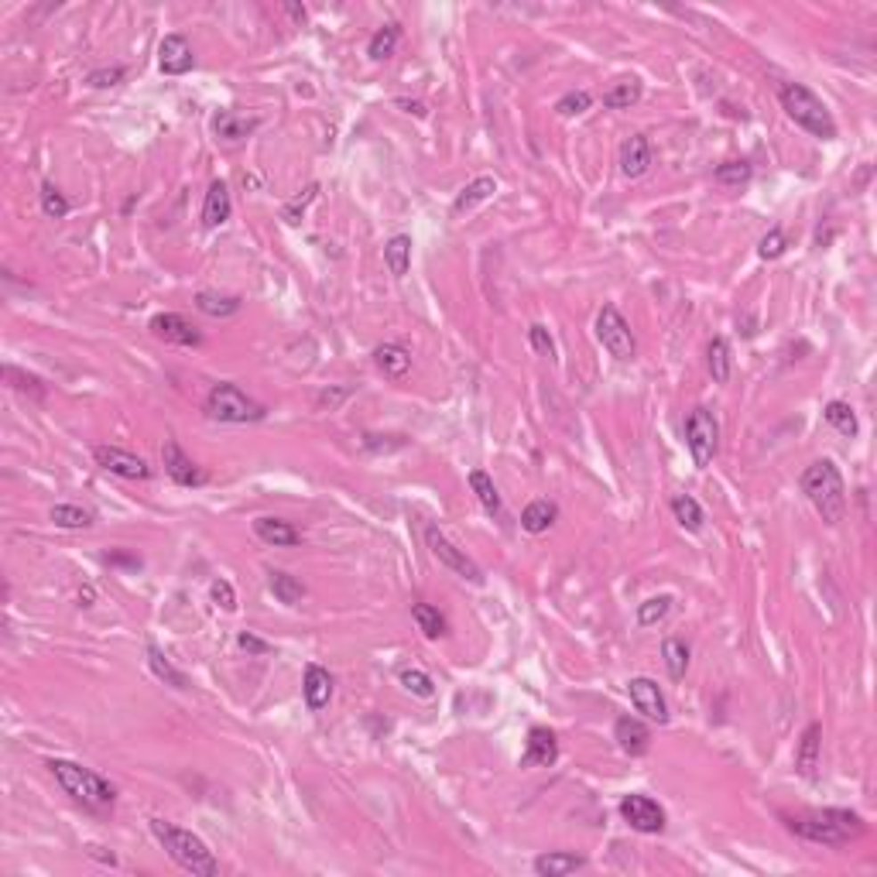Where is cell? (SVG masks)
I'll list each match as a JSON object with an SVG mask.
<instances>
[{"mask_svg":"<svg viewBox=\"0 0 877 877\" xmlns=\"http://www.w3.org/2000/svg\"><path fill=\"white\" fill-rule=\"evenodd\" d=\"M209 596H213V603H217L219 611H226V614H234V611H237V593H234V586H230L226 579H213Z\"/></svg>","mask_w":877,"mask_h":877,"instance_id":"obj_49","label":"cell"},{"mask_svg":"<svg viewBox=\"0 0 877 877\" xmlns=\"http://www.w3.org/2000/svg\"><path fill=\"white\" fill-rule=\"evenodd\" d=\"M48 771H52V778L62 785V791L72 795L76 802H83L86 809L100 812V809H110V806L117 802V789L110 785L100 771H93V767L66 761V758H52V761H48Z\"/></svg>","mask_w":877,"mask_h":877,"instance_id":"obj_4","label":"cell"},{"mask_svg":"<svg viewBox=\"0 0 877 877\" xmlns=\"http://www.w3.org/2000/svg\"><path fill=\"white\" fill-rule=\"evenodd\" d=\"M789 830L809 843H823V847H847L857 836H864V819L850 809H812L802 816H791Z\"/></svg>","mask_w":877,"mask_h":877,"instance_id":"obj_2","label":"cell"},{"mask_svg":"<svg viewBox=\"0 0 877 877\" xmlns=\"http://www.w3.org/2000/svg\"><path fill=\"white\" fill-rule=\"evenodd\" d=\"M620 816H624V823H627L631 830H637V833H652V836L661 833L665 823H668L665 809L658 806L652 795H641V791L620 799Z\"/></svg>","mask_w":877,"mask_h":877,"instance_id":"obj_10","label":"cell"},{"mask_svg":"<svg viewBox=\"0 0 877 877\" xmlns=\"http://www.w3.org/2000/svg\"><path fill=\"white\" fill-rule=\"evenodd\" d=\"M152 336L165 340V343H176V347H199L202 343V332H199L189 319H182L178 312H158L152 323Z\"/></svg>","mask_w":877,"mask_h":877,"instance_id":"obj_13","label":"cell"},{"mask_svg":"<svg viewBox=\"0 0 877 877\" xmlns=\"http://www.w3.org/2000/svg\"><path fill=\"white\" fill-rule=\"evenodd\" d=\"M4 384H11L14 391H21L28 395L31 401H45L48 398V388H45L42 377H35V373H24L21 367H14V364H4Z\"/></svg>","mask_w":877,"mask_h":877,"instance_id":"obj_28","label":"cell"},{"mask_svg":"<svg viewBox=\"0 0 877 877\" xmlns=\"http://www.w3.org/2000/svg\"><path fill=\"white\" fill-rule=\"evenodd\" d=\"M398 682H401L412 696H418V700H432V696H436V682H432L429 672H422V668H401V672H398Z\"/></svg>","mask_w":877,"mask_h":877,"instance_id":"obj_43","label":"cell"},{"mask_svg":"<svg viewBox=\"0 0 877 877\" xmlns=\"http://www.w3.org/2000/svg\"><path fill=\"white\" fill-rule=\"evenodd\" d=\"M316 196H319V185H308V189H306V196L291 199V202H288L285 209H282V217H285L288 223H299V213H306V209H308V202H312V199H316Z\"/></svg>","mask_w":877,"mask_h":877,"instance_id":"obj_51","label":"cell"},{"mask_svg":"<svg viewBox=\"0 0 877 877\" xmlns=\"http://www.w3.org/2000/svg\"><path fill=\"white\" fill-rule=\"evenodd\" d=\"M302 696L312 713L326 709L332 700V676H329L323 665H306V676H302Z\"/></svg>","mask_w":877,"mask_h":877,"instance_id":"obj_20","label":"cell"},{"mask_svg":"<svg viewBox=\"0 0 877 877\" xmlns=\"http://www.w3.org/2000/svg\"><path fill=\"white\" fill-rule=\"evenodd\" d=\"M258 127H261V117L241 113V110H219L213 117V134L226 144H241L243 137H250Z\"/></svg>","mask_w":877,"mask_h":877,"instance_id":"obj_17","label":"cell"},{"mask_svg":"<svg viewBox=\"0 0 877 877\" xmlns=\"http://www.w3.org/2000/svg\"><path fill=\"white\" fill-rule=\"evenodd\" d=\"M497 193V178L494 176H480V178H473L470 185H463V193L456 199H453V213L456 217H463V213H470V209H477L480 202H487V199L494 196Z\"/></svg>","mask_w":877,"mask_h":877,"instance_id":"obj_26","label":"cell"},{"mask_svg":"<svg viewBox=\"0 0 877 877\" xmlns=\"http://www.w3.org/2000/svg\"><path fill=\"white\" fill-rule=\"evenodd\" d=\"M531 867H535V874L538 877H570L586 867V857L570 854V850H548V854L535 857Z\"/></svg>","mask_w":877,"mask_h":877,"instance_id":"obj_21","label":"cell"},{"mask_svg":"<svg viewBox=\"0 0 877 877\" xmlns=\"http://www.w3.org/2000/svg\"><path fill=\"white\" fill-rule=\"evenodd\" d=\"M161 463H165V473H168L178 487H199V483H206V473L182 453V446H178L176 438H165V446H161Z\"/></svg>","mask_w":877,"mask_h":877,"instance_id":"obj_15","label":"cell"},{"mask_svg":"<svg viewBox=\"0 0 877 877\" xmlns=\"http://www.w3.org/2000/svg\"><path fill=\"white\" fill-rule=\"evenodd\" d=\"M750 176H754V168L747 161H724L717 168V182L720 185H744V182H750Z\"/></svg>","mask_w":877,"mask_h":877,"instance_id":"obj_47","label":"cell"},{"mask_svg":"<svg viewBox=\"0 0 877 877\" xmlns=\"http://www.w3.org/2000/svg\"><path fill=\"white\" fill-rule=\"evenodd\" d=\"M110 566H127V570H141V555H131V552H107Z\"/></svg>","mask_w":877,"mask_h":877,"instance_id":"obj_53","label":"cell"},{"mask_svg":"<svg viewBox=\"0 0 877 877\" xmlns=\"http://www.w3.org/2000/svg\"><path fill=\"white\" fill-rule=\"evenodd\" d=\"M42 209H45V217L48 219H66L69 217V209H72V202H69L52 182H45L42 185Z\"/></svg>","mask_w":877,"mask_h":877,"instance_id":"obj_45","label":"cell"},{"mask_svg":"<svg viewBox=\"0 0 877 877\" xmlns=\"http://www.w3.org/2000/svg\"><path fill=\"white\" fill-rule=\"evenodd\" d=\"M398 42H401V28L395 21L384 24V28H377L371 35V42H367V55H371L373 62H384V59H391L395 55Z\"/></svg>","mask_w":877,"mask_h":877,"instance_id":"obj_34","label":"cell"},{"mask_svg":"<svg viewBox=\"0 0 877 877\" xmlns=\"http://www.w3.org/2000/svg\"><path fill=\"white\" fill-rule=\"evenodd\" d=\"M148 826H152L154 840L165 847V854L172 857L185 874H193V877H217L219 874V860L213 857V850L206 847L202 836H196L193 830H182V826L168 823V819H158V816H154Z\"/></svg>","mask_w":877,"mask_h":877,"instance_id":"obj_1","label":"cell"},{"mask_svg":"<svg viewBox=\"0 0 877 877\" xmlns=\"http://www.w3.org/2000/svg\"><path fill=\"white\" fill-rule=\"evenodd\" d=\"M196 66V55H193V45L185 35H165L158 45V69L165 76H185Z\"/></svg>","mask_w":877,"mask_h":877,"instance_id":"obj_14","label":"cell"},{"mask_svg":"<svg viewBox=\"0 0 877 877\" xmlns=\"http://www.w3.org/2000/svg\"><path fill=\"white\" fill-rule=\"evenodd\" d=\"M641 100V83L635 76L631 79H617L614 86L603 93V107L607 110H631Z\"/></svg>","mask_w":877,"mask_h":877,"instance_id":"obj_36","label":"cell"},{"mask_svg":"<svg viewBox=\"0 0 877 877\" xmlns=\"http://www.w3.org/2000/svg\"><path fill=\"white\" fill-rule=\"evenodd\" d=\"M425 545H429V552L436 555V559L442 562V566H446V570H453L456 576L470 579V583H477V586L483 583V570H480V566H477V562H473V559H470V555H466L463 548L453 545V542H449V538H446V535H442L438 528H432V525L425 528Z\"/></svg>","mask_w":877,"mask_h":877,"instance_id":"obj_9","label":"cell"},{"mask_svg":"<svg viewBox=\"0 0 877 877\" xmlns=\"http://www.w3.org/2000/svg\"><path fill=\"white\" fill-rule=\"evenodd\" d=\"M590 107H593V96L586 89H572V93H566V96L555 103L559 117H579V113H586Z\"/></svg>","mask_w":877,"mask_h":877,"instance_id":"obj_46","label":"cell"},{"mask_svg":"<svg viewBox=\"0 0 877 877\" xmlns=\"http://www.w3.org/2000/svg\"><path fill=\"white\" fill-rule=\"evenodd\" d=\"M778 100H782V110H785L806 134L819 137V141H833L836 137L833 113H830V107H826L806 83H785V86L778 89Z\"/></svg>","mask_w":877,"mask_h":877,"instance_id":"obj_5","label":"cell"},{"mask_svg":"<svg viewBox=\"0 0 877 877\" xmlns=\"http://www.w3.org/2000/svg\"><path fill=\"white\" fill-rule=\"evenodd\" d=\"M785 250H789V237H785L782 226H771L765 237H761V243H758V258L761 261H778Z\"/></svg>","mask_w":877,"mask_h":877,"instance_id":"obj_44","label":"cell"},{"mask_svg":"<svg viewBox=\"0 0 877 877\" xmlns=\"http://www.w3.org/2000/svg\"><path fill=\"white\" fill-rule=\"evenodd\" d=\"M398 107L415 113V117H425V103H418V100H398Z\"/></svg>","mask_w":877,"mask_h":877,"instance_id":"obj_54","label":"cell"},{"mask_svg":"<svg viewBox=\"0 0 877 877\" xmlns=\"http://www.w3.org/2000/svg\"><path fill=\"white\" fill-rule=\"evenodd\" d=\"M89 857H93V860H103V864H110V867H117V857H113V854H103L100 847H89Z\"/></svg>","mask_w":877,"mask_h":877,"instance_id":"obj_55","label":"cell"},{"mask_svg":"<svg viewBox=\"0 0 877 877\" xmlns=\"http://www.w3.org/2000/svg\"><path fill=\"white\" fill-rule=\"evenodd\" d=\"M127 76V69L124 66H107V69H93L86 76V86L89 89H110V86H117L120 79Z\"/></svg>","mask_w":877,"mask_h":877,"instance_id":"obj_48","label":"cell"},{"mask_svg":"<svg viewBox=\"0 0 877 877\" xmlns=\"http://www.w3.org/2000/svg\"><path fill=\"white\" fill-rule=\"evenodd\" d=\"M48 518L59 528H69V531H83V528H93V521H96L93 511H86V507L79 504H55Z\"/></svg>","mask_w":877,"mask_h":877,"instance_id":"obj_40","label":"cell"},{"mask_svg":"<svg viewBox=\"0 0 877 877\" xmlns=\"http://www.w3.org/2000/svg\"><path fill=\"white\" fill-rule=\"evenodd\" d=\"M373 364H377V371L384 373V377H405L408 367H412V353L405 350L401 343H381L377 350H373Z\"/></svg>","mask_w":877,"mask_h":877,"instance_id":"obj_25","label":"cell"},{"mask_svg":"<svg viewBox=\"0 0 877 877\" xmlns=\"http://www.w3.org/2000/svg\"><path fill=\"white\" fill-rule=\"evenodd\" d=\"M528 343H531V350L535 353H542V357H548V360H555V340L548 336V329L545 326H528Z\"/></svg>","mask_w":877,"mask_h":877,"instance_id":"obj_50","label":"cell"},{"mask_svg":"<svg viewBox=\"0 0 877 877\" xmlns=\"http://www.w3.org/2000/svg\"><path fill=\"white\" fill-rule=\"evenodd\" d=\"M237 644H241L243 652H250V655H267V652H275L267 641H261V637H254L250 631H241L237 635Z\"/></svg>","mask_w":877,"mask_h":877,"instance_id":"obj_52","label":"cell"},{"mask_svg":"<svg viewBox=\"0 0 877 877\" xmlns=\"http://www.w3.org/2000/svg\"><path fill=\"white\" fill-rule=\"evenodd\" d=\"M614 741L624 754L641 758V754L652 750V730H648V724H641L637 717H620L614 724Z\"/></svg>","mask_w":877,"mask_h":877,"instance_id":"obj_19","label":"cell"},{"mask_svg":"<svg viewBox=\"0 0 877 877\" xmlns=\"http://www.w3.org/2000/svg\"><path fill=\"white\" fill-rule=\"evenodd\" d=\"M819 754H823V724H809L802 741H799V750H795V767H799L802 778H816Z\"/></svg>","mask_w":877,"mask_h":877,"instance_id":"obj_24","label":"cell"},{"mask_svg":"<svg viewBox=\"0 0 877 877\" xmlns=\"http://www.w3.org/2000/svg\"><path fill=\"white\" fill-rule=\"evenodd\" d=\"M148 665H152V672L165 682V685H172V689H189V676H185L182 668H176L158 644H148Z\"/></svg>","mask_w":877,"mask_h":877,"instance_id":"obj_30","label":"cell"},{"mask_svg":"<svg viewBox=\"0 0 877 877\" xmlns=\"http://www.w3.org/2000/svg\"><path fill=\"white\" fill-rule=\"evenodd\" d=\"M384 264L395 278H405L408 267H412V237L408 234H398L391 241L384 243Z\"/></svg>","mask_w":877,"mask_h":877,"instance_id":"obj_29","label":"cell"},{"mask_svg":"<svg viewBox=\"0 0 877 877\" xmlns=\"http://www.w3.org/2000/svg\"><path fill=\"white\" fill-rule=\"evenodd\" d=\"M672 514H676V521H679L685 531H702V521H706V514H702V507L696 497H689V494H676L672 497Z\"/></svg>","mask_w":877,"mask_h":877,"instance_id":"obj_35","label":"cell"},{"mask_svg":"<svg viewBox=\"0 0 877 877\" xmlns=\"http://www.w3.org/2000/svg\"><path fill=\"white\" fill-rule=\"evenodd\" d=\"M661 658H665V668L672 679H682L685 668H689V644L682 637H665L661 641Z\"/></svg>","mask_w":877,"mask_h":877,"instance_id":"obj_39","label":"cell"},{"mask_svg":"<svg viewBox=\"0 0 877 877\" xmlns=\"http://www.w3.org/2000/svg\"><path fill=\"white\" fill-rule=\"evenodd\" d=\"M559 761V741L548 726H531L521 754V767H548Z\"/></svg>","mask_w":877,"mask_h":877,"instance_id":"obj_16","label":"cell"},{"mask_svg":"<svg viewBox=\"0 0 877 877\" xmlns=\"http://www.w3.org/2000/svg\"><path fill=\"white\" fill-rule=\"evenodd\" d=\"M685 446H689V456L693 463L706 470L717 449H720V422L713 418L709 408H693L689 418H685Z\"/></svg>","mask_w":877,"mask_h":877,"instance_id":"obj_7","label":"cell"},{"mask_svg":"<svg viewBox=\"0 0 877 877\" xmlns=\"http://www.w3.org/2000/svg\"><path fill=\"white\" fill-rule=\"evenodd\" d=\"M285 11L291 14V21H306V7H299V4H285Z\"/></svg>","mask_w":877,"mask_h":877,"instance_id":"obj_57","label":"cell"},{"mask_svg":"<svg viewBox=\"0 0 877 877\" xmlns=\"http://www.w3.org/2000/svg\"><path fill=\"white\" fill-rule=\"evenodd\" d=\"M627 696L635 702V709L641 717H648L652 724H668L672 720V713H668V702H665V693L658 689L655 679H644V676H637V679L627 682Z\"/></svg>","mask_w":877,"mask_h":877,"instance_id":"obj_12","label":"cell"},{"mask_svg":"<svg viewBox=\"0 0 877 877\" xmlns=\"http://www.w3.org/2000/svg\"><path fill=\"white\" fill-rule=\"evenodd\" d=\"M267 590L275 593L285 607H295V603H302V596H306V586L295 579V576H288L282 570H271L267 572Z\"/></svg>","mask_w":877,"mask_h":877,"instance_id":"obj_33","label":"cell"},{"mask_svg":"<svg viewBox=\"0 0 877 877\" xmlns=\"http://www.w3.org/2000/svg\"><path fill=\"white\" fill-rule=\"evenodd\" d=\"M596 340L603 343V350L611 353L620 364H631L637 357V340L631 332V323L617 312V306H603L596 316Z\"/></svg>","mask_w":877,"mask_h":877,"instance_id":"obj_8","label":"cell"},{"mask_svg":"<svg viewBox=\"0 0 877 877\" xmlns=\"http://www.w3.org/2000/svg\"><path fill=\"white\" fill-rule=\"evenodd\" d=\"M802 494L826 525H840L847 514V483L833 460H816L802 473Z\"/></svg>","mask_w":877,"mask_h":877,"instance_id":"obj_3","label":"cell"},{"mask_svg":"<svg viewBox=\"0 0 877 877\" xmlns=\"http://www.w3.org/2000/svg\"><path fill=\"white\" fill-rule=\"evenodd\" d=\"M668 611H672V596H668V593L652 596V600L637 603V624H641V627H655V624H661V620L668 617Z\"/></svg>","mask_w":877,"mask_h":877,"instance_id":"obj_42","label":"cell"},{"mask_svg":"<svg viewBox=\"0 0 877 877\" xmlns=\"http://www.w3.org/2000/svg\"><path fill=\"white\" fill-rule=\"evenodd\" d=\"M234 213V199H230V189L226 182H213L209 193H206V202H202V226L206 230H219L226 219Z\"/></svg>","mask_w":877,"mask_h":877,"instance_id":"obj_22","label":"cell"},{"mask_svg":"<svg viewBox=\"0 0 877 877\" xmlns=\"http://www.w3.org/2000/svg\"><path fill=\"white\" fill-rule=\"evenodd\" d=\"M93 600H96V590H93V586H83V590H79V607H93Z\"/></svg>","mask_w":877,"mask_h":877,"instance_id":"obj_56","label":"cell"},{"mask_svg":"<svg viewBox=\"0 0 877 877\" xmlns=\"http://www.w3.org/2000/svg\"><path fill=\"white\" fill-rule=\"evenodd\" d=\"M555 521H559V504L548 501V497H538V501H531V504L521 511V528H525L528 535H542V531H548Z\"/></svg>","mask_w":877,"mask_h":877,"instance_id":"obj_27","label":"cell"},{"mask_svg":"<svg viewBox=\"0 0 877 877\" xmlns=\"http://www.w3.org/2000/svg\"><path fill=\"white\" fill-rule=\"evenodd\" d=\"M706 364H709V373H713V381H717V384H726V381H730V367H734V360H730V347H726L724 336L709 340V347H706Z\"/></svg>","mask_w":877,"mask_h":877,"instance_id":"obj_37","label":"cell"},{"mask_svg":"<svg viewBox=\"0 0 877 877\" xmlns=\"http://www.w3.org/2000/svg\"><path fill=\"white\" fill-rule=\"evenodd\" d=\"M823 418H826V422L833 425L840 436L854 438L857 432H860V422H857L854 408H850L847 401H830V405L823 408Z\"/></svg>","mask_w":877,"mask_h":877,"instance_id":"obj_38","label":"cell"},{"mask_svg":"<svg viewBox=\"0 0 877 877\" xmlns=\"http://www.w3.org/2000/svg\"><path fill=\"white\" fill-rule=\"evenodd\" d=\"M470 487H473V494H477V501L483 504V511L490 514V518H501L504 514V504H501V494H497V487L494 480L483 473V470H473L470 473Z\"/></svg>","mask_w":877,"mask_h":877,"instance_id":"obj_32","label":"cell"},{"mask_svg":"<svg viewBox=\"0 0 877 877\" xmlns=\"http://www.w3.org/2000/svg\"><path fill=\"white\" fill-rule=\"evenodd\" d=\"M241 299L237 295H217V291H199L196 308L209 319H226V316H237L241 312Z\"/></svg>","mask_w":877,"mask_h":877,"instance_id":"obj_31","label":"cell"},{"mask_svg":"<svg viewBox=\"0 0 877 877\" xmlns=\"http://www.w3.org/2000/svg\"><path fill=\"white\" fill-rule=\"evenodd\" d=\"M93 460H96V466H103L107 473L124 477V480H148V477H152L148 460L137 456V453L120 449V446H96V449H93Z\"/></svg>","mask_w":877,"mask_h":877,"instance_id":"obj_11","label":"cell"},{"mask_svg":"<svg viewBox=\"0 0 877 877\" xmlns=\"http://www.w3.org/2000/svg\"><path fill=\"white\" fill-rule=\"evenodd\" d=\"M617 165H620V176L624 178H641L644 176V172L652 168V144H648V137H644V134H631V137H624Z\"/></svg>","mask_w":877,"mask_h":877,"instance_id":"obj_18","label":"cell"},{"mask_svg":"<svg viewBox=\"0 0 877 877\" xmlns=\"http://www.w3.org/2000/svg\"><path fill=\"white\" fill-rule=\"evenodd\" d=\"M412 617H415V624H418V631L425 637H442L446 635V617L438 614V607H432V603H415L412 607Z\"/></svg>","mask_w":877,"mask_h":877,"instance_id":"obj_41","label":"cell"},{"mask_svg":"<svg viewBox=\"0 0 877 877\" xmlns=\"http://www.w3.org/2000/svg\"><path fill=\"white\" fill-rule=\"evenodd\" d=\"M254 535L261 538L264 545H275V548L302 545V531L291 525V521H282V518H258L254 521Z\"/></svg>","mask_w":877,"mask_h":877,"instance_id":"obj_23","label":"cell"},{"mask_svg":"<svg viewBox=\"0 0 877 877\" xmlns=\"http://www.w3.org/2000/svg\"><path fill=\"white\" fill-rule=\"evenodd\" d=\"M206 412H209V418L230 422V425H247V422H264L267 418V408H264L261 401H254L234 381H219V384L209 388Z\"/></svg>","mask_w":877,"mask_h":877,"instance_id":"obj_6","label":"cell"}]
</instances>
